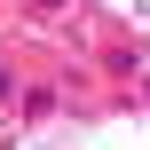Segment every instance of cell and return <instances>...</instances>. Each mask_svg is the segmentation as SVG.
Returning a JSON list of instances; mask_svg holds the SVG:
<instances>
[{
    "label": "cell",
    "instance_id": "cell-1",
    "mask_svg": "<svg viewBox=\"0 0 150 150\" xmlns=\"http://www.w3.org/2000/svg\"><path fill=\"white\" fill-rule=\"evenodd\" d=\"M0 95H8V71H0Z\"/></svg>",
    "mask_w": 150,
    "mask_h": 150
}]
</instances>
